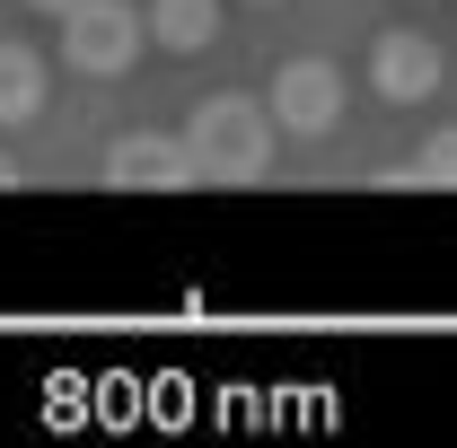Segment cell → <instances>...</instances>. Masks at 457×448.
<instances>
[{
	"label": "cell",
	"instance_id": "9",
	"mask_svg": "<svg viewBox=\"0 0 457 448\" xmlns=\"http://www.w3.org/2000/svg\"><path fill=\"white\" fill-rule=\"evenodd\" d=\"M27 9H36V18H71L79 0H27Z\"/></svg>",
	"mask_w": 457,
	"mask_h": 448
},
{
	"label": "cell",
	"instance_id": "3",
	"mask_svg": "<svg viewBox=\"0 0 457 448\" xmlns=\"http://www.w3.org/2000/svg\"><path fill=\"white\" fill-rule=\"evenodd\" d=\"M97 176H106L114 194H185V185H203L185 132H114Z\"/></svg>",
	"mask_w": 457,
	"mask_h": 448
},
{
	"label": "cell",
	"instance_id": "8",
	"mask_svg": "<svg viewBox=\"0 0 457 448\" xmlns=\"http://www.w3.org/2000/svg\"><path fill=\"white\" fill-rule=\"evenodd\" d=\"M413 176H422V185H449V194H457V123H440V132L422 141V159H413Z\"/></svg>",
	"mask_w": 457,
	"mask_h": 448
},
{
	"label": "cell",
	"instance_id": "1",
	"mask_svg": "<svg viewBox=\"0 0 457 448\" xmlns=\"http://www.w3.org/2000/svg\"><path fill=\"white\" fill-rule=\"evenodd\" d=\"M273 132H282L273 97L255 106V97H237V88H220V97H203V106L185 114V141H194L203 185H255V176L273 168Z\"/></svg>",
	"mask_w": 457,
	"mask_h": 448
},
{
	"label": "cell",
	"instance_id": "2",
	"mask_svg": "<svg viewBox=\"0 0 457 448\" xmlns=\"http://www.w3.org/2000/svg\"><path fill=\"white\" fill-rule=\"evenodd\" d=\"M141 45H150V9H132V0H79L62 18V62L79 79H123Z\"/></svg>",
	"mask_w": 457,
	"mask_h": 448
},
{
	"label": "cell",
	"instance_id": "5",
	"mask_svg": "<svg viewBox=\"0 0 457 448\" xmlns=\"http://www.w3.org/2000/svg\"><path fill=\"white\" fill-rule=\"evenodd\" d=\"M440 79H449V54H440V36L387 27V36L370 45V88H378L387 106H422V97H440Z\"/></svg>",
	"mask_w": 457,
	"mask_h": 448
},
{
	"label": "cell",
	"instance_id": "6",
	"mask_svg": "<svg viewBox=\"0 0 457 448\" xmlns=\"http://www.w3.org/2000/svg\"><path fill=\"white\" fill-rule=\"evenodd\" d=\"M45 114V54L0 36V123H36Z\"/></svg>",
	"mask_w": 457,
	"mask_h": 448
},
{
	"label": "cell",
	"instance_id": "4",
	"mask_svg": "<svg viewBox=\"0 0 457 448\" xmlns=\"http://www.w3.org/2000/svg\"><path fill=\"white\" fill-rule=\"evenodd\" d=\"M273 114H282V132H299V141H326L343 123V71L326 54H290L273 71Z\"/></svg>",
	"mask_w": 457,
	"mask_h": 448
},
{
	"label": "cell",
	"instance_id": "10",
	"mask_svg": "<svg viewBox=\"0 0 457 448\" xmlns=\"http://www.w3.org/2000/svg\"><path fill=\"white\" fill-rule=\"evenodd\" d=\"M0 185H18V168H9V159H0Z\"/></svg>",
	"mask_w": 457,
	"mask_h": 448
},
{
	"label": "cell",
	"instance_id": "7",
	"mask_svg": "<svg viewBox=\"0 0 457 448\" xmlns=\"http://www.w3.org/2000/svg\"><path fill=\"white\" fill-rule=\"evenodd\" d=\"M141 9H150V36L168 54H203L220 36V0H141Z\"/></svg>",
	"mask_w": 457,
	"mask_h": 448
},
{
	"label": "cell",
	"instance_id": "11",
	"mask_svg": "<svg viewBox=\"0 0 457 448\" xmlns=\"http://www.w3.org/2000/svg\"><path fill=\"white\" fill-rule=\"evenodd\" d=\"M255 9H273V0H255Z\"/></svg>",
	"mask_w": 457,
	"mask_h": 448
}]
</instances>
